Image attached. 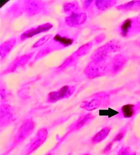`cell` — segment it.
<instances>
[{
    "mask_svg": "<svg viewBox=\"0 0 140 155\" xmlns=\"http://www.w3.org/2000/svg\"><path fill=\"white\" fill-rule=\"evenodd\" d=\"M110 61L109 58L101 61H92L84 70L85 75L90 79L105 76L110 71Z\"/></svg>",
    "mask_w": 140,
    "mask_h": 155,
    "instance_id": "obj_1",
    "label": "cell"
},
{
    "mask_svg": "<svg viewBox=\"0 0 140 155\" xmlns=\"http://www.w3.org/2000/svg\"><path fill=\"white\" fill-rule=\"evenodd\" d=\"M122 44L119 41L113 40L96 50L91 56L92 61H101L108 58L109 54L120 51Z\"/></svg>",
    "mask_w": 140,
    "mask_h": 155,
    "instance_id": "obj_2",
    "label": "cell"
},
{
    "mask_svg": "<svg viewBox=\"0 0 140 155\" xmlns=\"http://www.w3.org/2000/svg\"><path fill=\"white\" fill-rule=\"evenodd\" d=\"M36 124L32 119L25 120L20 125L14 136L10 151L15 148L31 135L34 130Z\"/></svg>",
    "mask_w": 140,
    "mask_h": 155,
    "instance_id": "obj_3",
    "label": "cell"
},
{
    "mask_svg": "<svg viewBox=\"0 0 140 155\" xmlns=\"http://www.w3.org/2000/svg\"><path fill=\"white\" fill-rule=\"evenodd\" d=\"M73 35L66 32H61L57 34L48 42L47 47H50L52 50H58L69 47L74 42Z\"/></svg>",
    "mask_w": 140,
    "mask_h": 155,
    "instance_id": "obj_4",
    "label": "cell"
},
{
    "mask_svg": "<svg viewBox=\"0 0 140 155\" xmlns=\"http://www.w3.org/2000/svg\"><path fill=\"white\" fill-rule=\"evenodd\" d=\"M48 134L47 130L45 128L38 130L28 144L24 155H31L37 151L44 143L47 138Z\"/></svg>",
    "mask_w": 140,
    "mask_h": 155,
    "instance_id": "obj_5",
    "label": "cell"
},
{
    "mask_svg": "<svg viewBox=\"0 0 140 155\" xmlns=\"http://www.w3.org/2000/svg\"><path fill=\"white\" fill-rule=\"evenodd\" d=\"M75 87L73 86L65 85L57 91L49 94L47 100L49 103H55L59 101L68 98L74 93Z\"/></svg>",
    "mask_w": 140,
    "mask_h": 155,
    "instance_id": "obj_6",
    "label": "cell"
},
{
    "mask_svg": "<svg viewBox=\"0 0 140 155\" xmlns=\"http://www.w3.org/2000/svg\"><path fill=\"white\" fill-rule=\"evenodd\" d=\"M14 110L8 104H3L1 106L0 125L1 128L6 127L15 120Z\"/></svg>",
    "mask_w": 140,
    "mask_h": 155,
    "instance_id": "obj_7",
    "label": "cell"
},
{
    "mask_svg": "<svg viewBox=\"0 0 140 155\" xmlns=\"http://www.w3.org/2000/svg\"><path fill=\"white\" fill-rule=\"evenodd\" d=\"M35 52H31L16 58L14 61L5 71V73L14 72L18 68L23 67L29 61L34 54Z\"/></svg>",
    "mask_w": 140,
    "mask_h": 155,
    "instance_id": "obj_8",
    "label": "cell"
},
{
    "mask_svg": "<svg viewBox=\"0 0 140 155\" xmlns=\"http://www.w3.org/2000/svg\"><path fill=\"white\" fill-rule=\"evenodd\" d=\"M24 5L26 12L29 16H33L38 14L44 8V4L41 1H25Z\"/></svg>",
    "mask_w": 140,
    "mask_h": 155,
    "instance_id": "obj_9",
    "label": "cell"
},
{
    "mask_svg": "<svg viewBox=\"0 0 140 155\" xmlns=\"http://www.w3.org/2000/svg\"><path fill=\"white\" fill-rule=\"evenodd\" d=\"M87 19V16L86 13L80 12L68 16L65 18V22L69 26L76 27L84 24Z\"/></svg>",
    "mask_w": 140,
    "mask_h": 155,
    "instance_id": "obj_10",
    "label": "cell"
},
{
    "mask_svg": "<svg viewBox=\"0 0 140 155\" xmlns=\"http://www.w3.org/2000/svg\"><path fill=\"white\" fill-rule=\"evenodd\" d=\"M92 97H94V98L91 99L90 101H83L81 105V107L88 111H92L101 107L102 104H104V100H108V99L100 98L94 95Z\"/></svg>",
    "mask_w": 140,
    "mask_h": 155,
    "instance_id": "obj_11",
    "label": "cell"
},
{
    "mask_svg": "<svg viewBox=\"0 0 140 155\" xmlns=\"http://www.w3.org/2000/svg\"><path fill=\"white\" fill-rule=\"evenodd\" d=\"M126 57L121 54L116 55L111 59L110 63V72L113 74L119 72L126 63Z\"/></svg>",
    "mask_w": 140,
    "mask_h": 155,
    "instance_id": "obj_12",
    "label": "cell"
},
{
    "mask_svg": "<svg viewBox=\"0 0 140 155\" xmlns=\"http://www.w3.org/2000/svg\"><path fill=\"white\" fill-rule=\"evenodd\" d=\"M94 118V116L91 114H88L87 115L81 116L79 118L74 124L72 125L70 128L69 132H72L80 130L88 124Z\"/></svg>",
    "mask_w": 140,
    "mask_h": 155,
    "instance_id": "obj_13",
    "label": "cell"
},
{
    "mask_svg": "<svg viewBox=\"0 0 140 155\" xmlns=\"http://www.w3.org/2000/svg\"><path fill=\"white\" fill-rule=\"evenodd\" d=\"M16 39L13 38L6 41L0 46V56L2 59H4L11 52L16 43Z\"/></svg>",
    "mask_w": 140,
    "mask_h": 155,
    "instance_id": "obj_14",
    "label": "cell"
},
{
    "mask_svg": "<svg viewBox=\"0 0 140 155\" xmlns=\"http://www.w3.org/2000/svg\"><path fill=\"white\" fill-rule=\"evenodd\" d=\"M63 10L68 16L79 13L80 11L79 3L76 1L65 3L63 5Z\"/></svg>",
    "mask_w": 140,
    "mask_h": 155,
    "instance_id": "obj_15",
    "label": "cell"
},
{
    "mask_svg": "<svg viewBox=\"0 0 140 155\" xmlns=\"http://www.w3.org/2000/svg\"><path fill=\"white\" fill-rule=\"evenodd\" d=\"M111 130V128L110 127H106L103 128L92 138V143H98L103 141L108 136Z\"/></svg>",
    "mask_w": 140,
    "mask_h": 155,
    "instance_id": "obj_16",
    "label": "cell"
},
{
    "mask_svg": "<svg viewBox=\"0 0 140 155\" xmlns=\"http://www.w3.org/2000/svg\"><path fill=\"white\" fill-rule=\"evenodd\" d=\"M116 9L120 11H135L140 10V1H132L118 5Z\"/></svg>",
    "mask_w": 140,
    "mask_h": 155,
    "instance_id": "obj_17",
    "label": "cell"
},
{
    "mask_svg": "<svg viewBox=\"0 0 140 155\" xmlns=\"http://www.w3.org/2000/svg\"><path fill=\"white\" fill-rule=\"evenodd\" d=\"M94 43L92 41H89L79 48L73 55L76 58H80L88 54L92 49Z\"/></svg>",
    "mask_w": 140,
    "mask_h": 155,
    "instance_id": "obj_18",
    "label": "cell"
},
{
    "mask_svg": "<svg viewBox=\"0 0 140 155\" xmlns=\"http://www.w3.org/2000/svg\"><path fill=\"white\" fill-rule=\"evenodd\" d=\"M117 2L114 0H97L95 4L97 9L100 11H105L116 5Z\"/></svg>",
    "mask_w": 140,
    "mask_h": 155,
    "instance_id": "obj_19",
    "label": "cell"
},
{
    "mask_svg": "<svg viewBox=\"0 0 140 155\" xmlns=\"http://www.w3.org/2000/svg\"><path fill=\"white\" fill-rule=\"evenodd\" d=\"M43 32H42L40 25L37 28H33L28 29L25 32H24L20 36V39L22 40H25L27 39L31 38L35 35H37L38 34H41Z\"/></svg>",
    "mask_w": 140,
    "mask_h": 155,
    "instance_id": "obj_20",
    "label": "cell"
},
{
    "mask_svg": "<svg viewBox=\"0 0 140 155\" xmlns=\"http://www.w3.org/2000/svg\"><path fill=\"white\" fill-rule=\"evenodd\" d=\"M133 21L131 19H126L120 26V34L123 37H127L131 30Z\"/></svg>",
    "mask_w": 140,
    "mask_h": 155,
    "instance_id": "obj_21",
    "label": "cell"
},
{
    "mask_svg": "<svg viewBox=\"0 0 140 155\" xmlns=\"http://www.w3.org/2000/svg\"><path fill=\"white\" fill-rule=\"evenodd\" d=\"M121 112L124 118H131L135 113V105L132 104L124 105L121 107Z\"/></svg>",
    "mask_w": 140,
    "mask_h": 155,
    "instance_id": "obj_22",
    "label": "cell"
},
{
    "mask_svg": "<svg viewBox=\"0 0 140 155\" xmlns=\"http://www.w3.org/2000/svg\"><path fill=\"white\" fill-rule=\"evenodd\" d=\"M52 48L49 47H45L43 48L42 49L39 51L37 53L36 56H35L34 58V61H37V60H39V59H41V58H44L45 56L49 54V53L52 52Z\"/></svg>",
    "mask_w": 140,
    "mask_h": 155,
    "instance_id": "obj_23",
    "label": "cell"
},
{
    "mask_svg": "<svg viewBox=\"0 0 140 155\" xmlns=\"http://www.w3.org/2000/svg\"><path fill=\"white\" fill-rule=\"evenodd\" d=\"M75 58L73 55H71L69 57L65 59V61L62 62V63L58 67V70L62 71L68 68L70 66L75 60Z\"/></svg>",
    "mask_w": 140,
    "mask_h": 155,
    "instance_id": "obj_24",
    "label": "cell"
},
{
    "mask_svg": "<svg viewBox=\"0 0 140 155\" xmlns=\"http://www.w3.org/2000/svg\"><path fill=\"white\" fill-rule=\"evenodd\" d=\"M52 35H45V36L41 38L38 41L35 43L32 48H36L41 47L42 45L46 43L50 38H52Z\"/></svg>",
    "mask_w": 140,
    "mask_h": 155,
    "instance_id": "obj_25",
    "label": "cell"
},
{
    "mask_svg": "<svg viewBox=\"0 0 140 155\" xmlns=\"http://www.w3.org/2000/svg\"><path fill=\"white\" fill-rule=\"evenodd\" d=\"M136 153L135 152H133L128 147H122L119 152L118 155H136Z\"/></svg>",
    "mask_w": 140,
    "mask_h": 155,
    "instance_id": "obj_26",
    "label": "cell"
},
{
    "mask_svg": "<svg viewBox=\"0 0 140 155\" xmlns=\"http://www.w3.org/2000/svg\"><path fill=\"white\" fill-rule=\"evenodd\" d=\"M106 35L104 34H102L99 35L97 36L94 39V41L96 44H99L103 42L106 38Z\"/></svg>",
    "mask_w": 140,
    "mask_h": 155,
    "instance_id": "obj_27",
    "label": "cell"
},
{
    "mask_svg": "<svg viewBox=\"0 0 140 155\" xmlns=\"http://www.w3.org/2000/svg\"><path fill=\"white\" fill-rule=\"evenodd\" d=\"M124 133L123 132H120L116 136L114 137L113 138V140L112 142L113 143H115V142H119L121 141V140L124 137Z\"/></svg>",
    "mask_w": 140,
    "mask_h": 155,
    "instance_id": "obj_28",
    "label": "cell"
},
{
    "mask_svg": "<svg viewBox=\"0 0 140 155\" xmlns=\"http://www.w3.org/2000/svg\"><path fill=\"white\" fill-rule=\"evenodd\" d=\"M113 143H114L113 142H111L108 144L107 145V146L104 149L103 153H108V152L110 151L111 150V148H112Z\"/></svg>",
    "mask_w": 140,
    "mask_h": 155,
    "instance_id": "obj_29",
    "label": "cell"
},
{
    "mask_svg": "<svg viewBox=\"0 0 140 155\" xmlns=\"http://www.w3.org/2000/svg\"><path fill=\"white\" fill-rule=\"evenodd\" d=\"M1 97L2 98V99L4 101L6 100V91L4 88H2L1 87Z\"/></svg>",
    "mask_w": 140,
    "mask_h": 155,
    "instance_id": "obj_30",
    "label": "cell"
},
{
    "mask_svg": "<svg viewBox=\"0 0 140 155\" xmlns=\"http://www.w3.org/2000/svg\"><path fill=\"white\" fill-rule=\"evenodd\" d=\"M93 1H85L84 2V9H87L90 6Z\"/></svg>",
    "mask_w": 140,
    "mask_h": 155,
    "instance_id": "obj_31",
    "label": "cell"
},
{
    "mask_svg": "<svg viewBox=\"0 0 140 155\" xmlns=\"http://www.w3.org/2000/svg\"><path fill=\"white\" fill-rule=\"evenodd\" d=\"M136 20H137V23L140 25V13L136 18Z\"/></svg>",
    "mask_w": 140,
    "mask_h": 155,
    "instance_id": "obj_32",
    "label": "cell"
},
{
    "mask_svg": "<svg viewBox=\"0 0 140 155\" xmlns=\"http://www.w3.org/2000/svg\"><path fill=\"white\" fill-rule=\"evenodd\" d=\"M7 1H1V7H2L3 5H4L6 3L8 2Z\"/></svg>",
    "mask_w": 140,
    "mask_h": 155,
    "instance_id": "obj_33",
    "label": "cell"
},
{
    "mask_svg": "<svg viewBox=\"0 0 140 155\" xmlns=\"http://www.w3.org/2000/svg\"><path fill=\"white\" fill-rule=\"evenodd\" d=\"M46 155H54L52 154L51 153H48L47 154H46Z\"/></svg>",
    "mask_w": 140,
    "mask_h": 155,
    "instance_id": "obj_34",
    "label": "cell"
},
{
    "mask_svg": "<svg viewBox=\"0 0 140 155\" xmlns=\"http://www.w3.org/2000/svg\"><path fill=\"white\" fill-rule=\"evenodd\" d=\"M82 155H90L89 154H83Z\"/></svg>",
    "mask_w": 140,
    "mask_h": 155,
    "instance_id": "obj_35",
    "label": "cell"
},
{
    "mask_svg": "<svg viewBox=\"0 0 140 155\" xmlns=\"http://www.w3.org/2000/svg\"><path fill=\"white\" fill-rule=\"evenodd\" d=\"M68 155H72V153H70V154H68Z\"/></svg>",
    "mask_w": 140,
    "mask_h": 155,
    "instance_id": "obj_36",
    "label": "cell"
}]
</instances>
